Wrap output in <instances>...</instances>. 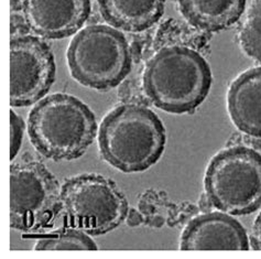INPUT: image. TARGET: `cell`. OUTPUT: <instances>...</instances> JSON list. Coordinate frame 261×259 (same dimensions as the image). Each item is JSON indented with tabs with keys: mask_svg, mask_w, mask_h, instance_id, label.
<instances>
[{
	"mask_svg": "<svg viewBox=\"0 0 261 259\" xmlns=\"http://www.w3.org/2000/svg\"><path fill=\"white\" fill-rule=\"evenodd\" d=\"M167 136L160 118L149 108L123 104L106 115L98 132L101 158L125 173L146 171L159 161Z\"/></svg>",
	"mask_w": 261,
	"mask_h": 259,
	"instance_id": "cell-1",
	"label": "cell"
},
{
	"mask_svg": "<svg viewBox=\"0 0 261 259\" xmlns=\"http://www.w3.org/2000/svg\"><path fill=\"white\" fill-rule=\"evenodd\" d=\"M208 63L191 47L174 45L156 52L149 60L142 87L149 100L171 114L194 112L211 91Z\"/></svg>",
	"mask_w": 261,
	"mask_h": 259,
	"instance_id": "cell-2",
	"label": "cell"
},
{
	"mask_svg": "<svg viewBox=\"0 0 261 259\" xmlns=\"http://www.w3.org/2000/svg\"><path fill=\"white\" fill-rule=\"evenodd\" d=\"M31 144L53 161L74 160L85 153L97 135L95 114L72 95L57 93L39 100L28 118Z\"/></svg>",
	"mask_w": 261,
	"mask_h": 259,
	"instance_id": "cell-3",
	"label": "cell"
},
{
	"mask_svg": "<svg viewBox=\"0 0 261 259\" xmlns=\"http://www.w3.org/2000/svg\"><path fill=\"white\" fill-rule=\"evenodd\" d=\"M66 57L72 76L96 91L113 90L132 71L128 40L108 25L93 24L77 32Z\"/></svg>",
	"mask_w": 261,
	"mask_h": 259,
	"instance_id": "cell-4",
	"label": "cell"
},
{
	"mask_svg": "<svg viewBox=\"0 0 261 259\" xmlns=\"http://www.w3.org/2000/svg\"><path fill=\"white\" fill-rule=\"evenodd\" d=\"M204 189L213 206L230 215L261 208V153L245 146L223 149L205 171Z\"/></svg>",
	"mask_w": 261,
	"mask_h": 259,
	"instance_id": "cell-5",
	"label": "cell"
},
{
	"mask_svg": "<svg viewBox=\"0 0 261 259\" xmlns=\"http://www.w3.org/2000/svg\"><path fill=\"white\" fill-rule=\"evenodd\" d=\"M128 201L116 183L97 173L67 179L61 187V214L65 227L104 235L126 220Z\"/></svg>",
	"mask_w": 261,
	"mask_h": 259,
	"instance_id": "cell-6",
	"label": "cell"
},
{
	"mask_svg": "<svg viewBox=\"0 0 261 259\" xmlns=\"http://www.w3.org/2000/svg\"><path fill=\"white\" fill-rule=\"evenodd\" d=\"M61 214V187L40 162L10 167V227L36 233L50 227Z\"/></svg>",
	"mask_w": 261,
	"mask_h": 259,
	"instance_id": "cell-7",
	"label": "cell"
},
{
	"mask_svg": "<svg viewBox=\"0 0 261 259\" xmlns=\"http://www.w3.org/2000/svg\"><path fill=\"white\" fill-rule=\"evenodd\" d=\"M51 47L34 36L10 40V105L27 107L42 99L56 81Z\"/></svg>",
	"mask_w": 261,
	"mask_h": 259,
	"instance_id": "cell-8",
	"label": "cell"
},
{
	"mask_svg": "<svg viewBox=\"0 0 261 259\" xmlns=\"http://www.w3.org/2000/svg\"><path fill=\"white\" fill-rule=\"evenodd\" d=\"M91 0H22L29 28L45 39H64L75 35L91 15Z\"/></svg>",
	"mask_w": 261,
	"mask_h": 259,
	"instance_id": "cell-9",
	"label": "cell"
},
{
	"mask_svg": "<svg viewBox=\"0 0 261 259\" xmlns=\"http://www.w3.org/2000/svg\"><path fill=\"white\" fill-rule=\"evenodd\" d=\"M249 237L245 227L230 214L211 212L198 215L183 229L182 250H248Z\"/></svg>",
	"mask_w": 261,
	"mask_h": 259,
	"instance_id": "cell-10",
	"label": "cell"
},
{
	"mask_svg": "<svg viewBox=\"0 0 261 259\" xmlns=\"http://www.w3.org/2000/svg\"><path fill=\"white\" fill-rule=\"evenodd\" d=\"M227 107L240 132L261 138V66L242 73L229 86Z\"/></svg>",
	"mask_w": 261,
	"mask_h": 259,
	"instance_id": "cell-11",
	"label": "cell"
},
{
	"mask_svg": "<svg viewBox=\"0 0 261 259\" xmlns=\"http://www.w3.org/2000/svg\"><path fill=\"white\" fill-rule=\"evenodd\" d=\"M101 17L116 29L141 32L163 16L166 0H97Z\"/></svg>",
	"mask_w": 261,
	"mask_h": 259,
	"instance_id": "cell-12",
	"label": "cell"
},
{
	"mask_svg": "<svg viewBox=\"0 0 261 259\" xmlns=\"http://www.w3.org/2000/svg\"><path fill=\"white\" fill-rule=\"evenodd\" d=\"M247 0H177L181 15L194 28L217 32L229 28L245 11Z\"/></svg>",
	"mask_w": 261,
	"mask_h": 259,
	"instance_id": "cell-13",
	"label": "cell"
},
{
	"mask_svg": "<svg viewBox=\"0 0 261 259\" xmlns=\"http://www.w3.org/2000/svg\"><path fill=\"white\" fill-rule=\"evenodd\" d=\"M97 245L85 231L66 227L39 236L34 250H96Z\"/></svg>",
	"mask_w": 261,
	"mask_h": 259,
	"instance_id": "cell-14",
	"label": "cell"
},
{
	"mask_svg": "<svg viewBox=\"0 0 261 259\" xmlns=\"http://www.w3.org/2000/svg\"><path fill=\"white\" fill-rule=\"evenodd\" d=\"M238 39L247 56L261 63V0L250 3Z\"/></svg>",
	"mask_w": 261,
	"mask_h": 259,
	"instance_id": "cell-15",
	"label": "cell"
},
{
	"mask_svg": "<svg viewBox=\"0 0 261 259\" xmlns=\"http://www.w3.org/2000/svg\"><path fill=\"white\" fill-rule=\"evenodd\" d=\"M24 121L15 111H10V160L13 161L22 145Z\"/></svg>",
	"mask_w": 261,
	"mask_h": 259,
	"instance_id": "cell-16",
	"label": "cell"
},
{
	"mask_svg": "<svg viewBox=\"0 0 261 259\" xmlns=\"http://www.w3.org/2000/svg\"><path fill=\"white\" fill-rule=\"evenodd\" d=\"M251 247L253 249L261 250V212L256 217L255 223L252 226V233H251Z\"/></svg>",
	"mask_w": 261,
	"mask_h": 259,
	"instance_id": "cell-17",
	"label": "cell"
}]
</instances>
